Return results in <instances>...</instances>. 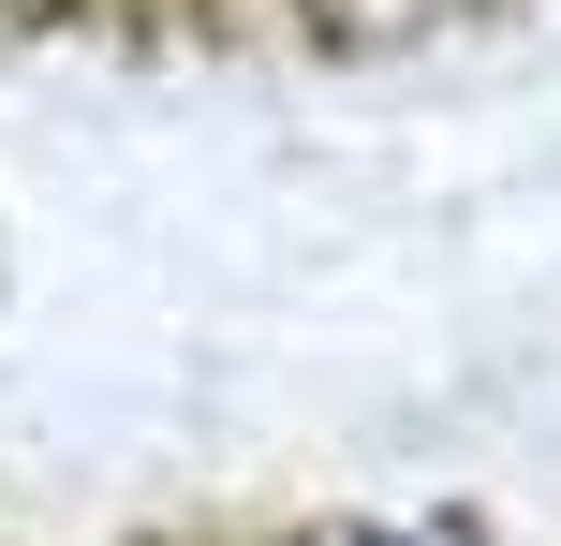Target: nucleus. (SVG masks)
<instances>
[{
    "label": "nucleus",
    "mask_w": 561,
    "mask_h": 546,
    "mask_svg": "<svg viewBox=\"0 0 561 546\" xmlns=\"http://www.w3.org/2000/svg\"><path fill=\"white\" fill-rule=\"evenodd\" d=\"M280 546H503V532H473V518H310Z\"/></svg>",
    "instance_id": "f257e3e1"
}]
</instances>
